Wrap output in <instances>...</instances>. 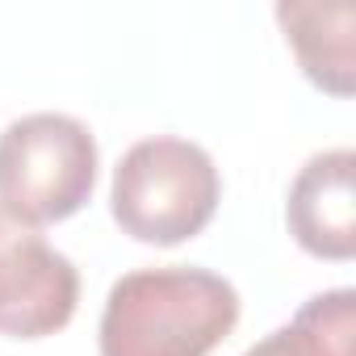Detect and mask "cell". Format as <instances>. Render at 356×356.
<instances>
[{"label":"cell","mask_w":356,"mask_h":356,"mask_svg":"<svg viewBox=\"0 0 356 356\" xmlns=\"http://www.w3.org/2000/svg\"><path fill=\"white\" fill-rule=\"evenodd\" d=\"M243 356H356V293H314L285 327L252 343Z\"/></svg>","instance_id":"52a82bcc"},{"label":"cell","mask_w":356,"mask_h":356,"mask_svg":"<svg viewBox=\"0 0 356 356\" xmlns=\"http://www.w3.org/2000/svg\"><path fill=\"white\" fill-rule=\"evenodd\" d=\"M101 151L72 113H26L0 130V210L42 227L88 206Z\"/></svg>","instance_id":"3957f363"},{"label":"cell","mask_w":356,"mask_h":356,"mask_svg":"<svg viewBox=\"0 0 356 356\" xmlns=\"http://www.w3.org/2000/svg\"><path fill=\"white\" fill-rule=\"evenodd\" d=\"M80 273L38 227L0 210V335L47 339L72 323Z\"/></svg>","instance_id":"277c9868"},{"label":"cell","mask_w":356,"mask_h":356,"mask_svg":"<svg viewBox=\"0 0 356 356\" xmlns=\"http://www.w3.org/2000/svg\"><path fill=\"white\" fill-rule=\"evenodd\" d=\"M277 22L285 30V42L298 55V67L306 80L331 97H352L356 59H352V26L356 9L348 0L318 5V0H281Z\"/></svg>","instance_id":"8992f818"},{"label":"cell","mask_w":356,"mask_h":356,"mask_svg":"<svg viewBox=\"0 0 356 356\" xmlns=\"http://www.w3.org/2000/svg\"><path fill=\"white\" fill-rule=\"evenodd\" d=\"M356 155L352 147H331L310 155L285 202V222L289 235L298 239L302 252L318 260H352L356 256Z\"/></svg>","instance_id":"5b68a950"},{"label":"cell","mask_w":356,"mask_h":356,"mask_svg":"<svg viewBox=\"0 0 356 356\" xmlns=\"http://www.w3.org/2000/svg\"><path fill=\"white\" fill-rule=\"evenodd\" d=\"M239 323V293L197 264L134 268L113 281L97 348L101 356H210Z\"/></svg>","instance_id":"6da1fadb"},{"label":"cell","mask_w":356,"mask_h":356,"mask_svg":"<svg viewBox=\"0 0 356 356\" xmlns=\"http://www.w3.org/2000/svg\"><path fill=\"white\" fill-rule=\"evenodd\" d=\"M218 197L222 176L214 155L189 138L155 134L134 143L118 159L109 210L130 239L176 248L206 231L218 210Z\"/></svg>","instance_id":"7a4b0ae2"}]
</instances>
